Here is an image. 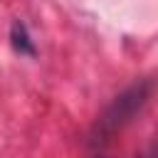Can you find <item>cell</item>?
Returning <instances> with one entry per match:
<instances>
[{"label": "cell", "instance_id": "2", "mask_svg": "<svg viewBox=\"0 0 158 158\" xmlns=\"http://www.w3.org/2000/svg\"><path fill=\"white\" fill-rule=\"evenodd\" d=\"M12 37H15V47H17L20 52H30V54H32V44H30L27 35H25V27H22L20 22L12 27Z\"/></svg>", "mask_w": 158, "mask_h": 158}, {"label": "cell", "instance_id": "1", "mask_svg": "<svg viewBox=\"0 0 158 158\" xmlns=\"http://www.w3.org/2000/svg\"><path fill=\"white\" fill-rule=\"evenodd\" d=\"M153 89H156V84H153L151 79H141V81L131 84L123 94H118V96L106 106V111L99 116L91 141H94V143H106L111 136H116V133L148 104Z\"/></svg>", "mask_w": 158, "mask_h": 158}]
</instances>
